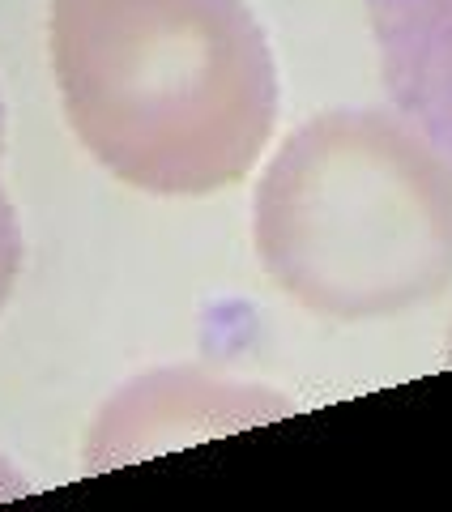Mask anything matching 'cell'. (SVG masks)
I'll return each mask as SVG.
<instances>
[{
    "label": "cell",
    "mask_w": 452,
    "mask_h": 512,
    "mask_svg": "<svg viewBox=\"0 0 452 512\" xmlns=\"http://www.w3.org/2000/svg\"><path fill=\"white\" fill-rule=\"evenodd\" d=\"M444 363L452 367V325H448V350H444Z\"/></svg>",
    "instance_id": "8"
},
{
    "label": "cell",
    "mask_w": 452,
    "mask_h": 512,
    "mask_svg": "<svg viewBox=\"0 0 452 512\" xmlns=\"http://www.w3.org/2000/svg\"><path fill=\"white\" fill-rule=\"evenodd\" d=\"M18 491H30V483L9 466L5 457H0V500H9V495H18Z\"/></svg>",
    "instance_id": "6"
},
{
    "label": "cell",
    "mask_w": 452,
    "mask_h": 512,
    "mask_svg": "<svg viewBox=\"0 0 452 512\" xmlns=\"http://www.w3.org/2000/svg\"><path fill=\"white\" fill-rule=\"evenodd\" d=\"M47 43L77 141L150 197L239 184L278 124V69L244 0H52Z\"/></svg>",
    "instance_id": "1"
},
{
    "label": "cell",
    "mask_w": 452,
    "mask_h": 512,
    "mask_svg": "<svg viewBox=\"0 0 452 512\" xmlns=\"http://www.w3.org/2000/svg\"><path fill=\"white\" fill-rule=\"evenodd\" d=\"M393 107L452 163V0H367Z\"/></svg>",
    "instance_id": "4"
},
{
    "label": "cell",
    "mask_w": 452,
    "mask_h": 512,
    "mask_svg": "<svg viewBox=\"0 0 452 512\" xmlns=\"http://www.w3.org/2000/svg\"><path fill=\"white\" fill-rule=\"evenodd\" d=\"M252 239L312 316H406L452 282V163L401 111H320L265 167Z\"/></svg>",
    "instance_id": "2"
},
{
    "label": "cell",
    "mask_w": 452,
    "mask_h": 512,
    "mask_svg": "<svg viewBox=\"0 0 452 512\" xmlns=\"http://www.w3.org/2000/svg\"><path fill=\"white\" fill-rule=\"evenodd\" d=\"M0 154H5V103H0Z\"/></svg>",
    "instance_id": "7"
},
{
    "label": "cell",
    "mask_w": 452,
    "mask_h": 512,
    "mask_svg": "<svg viewBox=\"0 0 452 512\" xmlns=\"http://www.w3.org/2000/svg\"><path fill=\"white\" fill-rule=\"evenodd\" d=\"M18 274H22V231H18V214H13L9 197L0 192V308L9 303Z\"/></svg>",
    "instance_id": "5"
},
{
    "label": "cell",
    "mask_w": 452,
    "mask_h": 512,
    "mask_svg": "<svg viewBox=\"0 0 452 512\" xmlns=\"http://www.w3.org/2000/svg\"><path fill=\"white\" fill-rule=\"evenodd\" d=\"M290 397L261 389V384H239L197 372V367H175V372H150L111 397L99 423L86 436V474H103L145 461L167 448H184L222 431L256 427L290 414Z\"/></svg>",
    "instance_id": "3"
}]
</instances>
